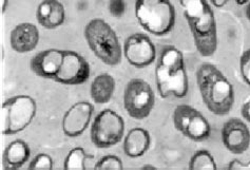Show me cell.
Listing matches in <instances>:
<instances>
[{
    "label": "cell",
    "mask_w": 250,
    "mask_h": 170,
    "mask_svg": "<svg viewBox=\"0 0 250 170\" xmlns=\"http://www.w3.org/2000/svg\"><path fill=\"white\" fill-rule=\"evenodd\" d=\"M29 169L51 170L53 169V160L49 154L39 153L30 162Z\"/></svg>",
    "instance_id": "obj_23"
},
{
    "label": "cell",
    "mask_w": 250,
    "mask_h": 170,
    "mask_svg": "<svg viewBox=\"0 0 250 170\" xmlns=\"http://www.w3.org/2000/svg\"><path fill=\"white\" fill-rule=\"evenodd\" d=\"M93 105L87 101L77 102L71 106L62 117V131L69 137H77L82 135L87 128L93 116Z\"/></svg>",
    "instance_id": "obj_12"
},
{
    "label": "cell",
    "mask_w": 250,
    "mask_h": 170,
    "mask_svg": "<svg viewBox=\"0 0 250 170\" xmlns=\"http://www.w3.org/2000/svg\"><path fill=\"white\" fill-rule=\"evenodd\" d=\"M94 156L88 154L83 147L71 149L63 163V168L68 170H84L85 161L93 159Z\"/></svg>",
    "instance_id": "obj_20"
},
{
    "label": "cell",
    "mask_w": 250,
    "mask_h": 170,
    "mask_svg": "<svg viewBox=\"0 0 250 170\" xmlns=\"http://www.w3.org/2000/svg\"><path fill=\"white\" fill-rule=\"evenodd\" d=\"M155 83L164 99H183L188 93L189 82L182 52L175 47L164 49L155 68Z\"/></svg>",
    "instance_id": "obj_3"
},
{
    "label": "cell",
    "mask_w": 250,
    "mask_h": 170,
    "mask_svg": "<svg viewBox=\"0 0 250 170\" xmlns=\"http://www.w3.org/2000/svg\"><path fill=\"white\" fill-rule=\"evenodd\" d=\"M31 148L23 140L11 142L3 151L2 162L6 169H18L30 160Z\"/></svg>",
    "instance_id": "obj_18"
},
{
    "label": "cell",
    "mask_w": 250,
    "mask_h": 170,
    "mask_svg": "<svg viewBox=\"0 0 250 170\" xmlns=\"http://www.w3.org/2000/svg\"><path fill=\"white\" fill-rule=\"evenodd\" d=\"M222 142L233 154H243L250 146V130L238 117H232L223 125Z\"/></svg>",
    "instance_id": "obj_13"
},
{
    "label": "cell",
    "mask_w": 250,
    "mask_h": 170,
    "mask_svg": "<svg viewBox=\"0 0 250 170\" xmlns=\"http://www.w3.org/2000/svg\"><path fill=\"white\" fill-rule=\"evenodd\" d=\"M134 13L141 27L155 36L169 34L175 25V9L170 0H136Z\"/></svg>",
    "instance_id": "obj_5"
},
{
    "label": "cell",
    "mask_w": 250,
    "mask_h": 170,
    "mask_svg": "<svg viewBox=\"0 0 250 170\" xmlns=\"http://www.w3.org/2000/svg\"><path fill=\"white\" fill-rule=\"evenodd\" d=\"M196 83L202 100L210 112L224 116L231 111L234 89L218 67L209 63L202 64L196 71Z\"/></svg>",
    "instance_id": "obj_2"
},
{
    "label": "cell",
    "mask_w": 250,
    "mask_h": 170,
    "mask_svg": "<svg viewBox=\"0 0 250 170\" xmlns=\"http://www.w3.org/2000/svg\"><path fill=\"white\" fill-rule=\"evenodd\" d=\"M191 32L195 48L203 57L218 50V29L214 13L207 0H179Z\"/></svg>",
    "instance_id": "obj_1"
},
{
    "label": "cell",
    "mask_w": 250,
    "mask_h": 170,
    "mask_svg": "<svg viewBox=\"0 0 250 170\" xmlns=\"http://www.w3.org/2000/svg\"><path fill=\"white\" fill-rule=\"evenodd\" d=\"M155 105V94L150 85L142 78H133L124 91V107L130 117L145 120L151 114Z\"/></svg>",
    "instance_id": "obj_8"
},
{
    "label": "cell",
    "mask_w": 250,
    "mask_h": 170,
    "mask_svg": "<svg viewBox=\"0 0 250 170\" xmlns=\"http://www.w3.org/2000/svg\"><path fill=\"white\" fill-rule=\"evenodd\" d=\"M189 168L192 170H215L216 163L208 150H197L189 161Z\"/></svg>",
    "instance_id": "obj_21"
},
{
    "label": "cell",
    "mask_w": 250,
    "mask_h": 170,
    "mask_svg": "<svg viewBox=\"0 0 250 170\" xmlns=\"http://www.w3.org/2000/svg\"><path fill=\"white\" fill-rule=\"evenodd\" d=\"M124 56L135 68L143 69L156 60V49L150 37L143 33L130 35L124 43Z\"/></svg>",
    "instance_id": "obj_11"
},
{
    "label": "cell",
    "mask_w": 250,
    "mask_h": 170,
    "mask_svg": "<svg viewBox=\"0 0 250 170\" xmlns=\"http://www.w3.org/2000/svg\"><path fill=\"white\" fill-rule=\"evenodd\" d=\"M240 71L242 78L250 87V49L243 52L240 57Z\"/></svg>",
    "instance_id": "obj_24"
},
{
    "label": "cell",
    "mask_w": 250,
    "mask_h": 170,
    "mask_svg": "<svg viewBox=\"0 0 250 170\" xmlns=\"http://www.w3.org/2000/svg\"><path fill=\"white\" fill-rule=\"evenodd\" d=\"M143 168H144V169H146V168H152V169H154L155 167L152 166V165H145V166H143Z\"/></svg>",
    "instance_id": "obj_31"
},
{
    "label": "cell",
    "mask_w": 250,
    "mask_h": 170,
    "mask_svg": "<svg viewBox=\"0 0 250 170\" xmlns=\"http://www.w3.org/2000/svg\"><path fill=\"white\" fill-rule=\"evenodd\" d=\"M211 3L215 6V8H223L224 5L226 3H228L229 1H231V0H210ZM234 1L238 3L239 5H243V4H246L250 0H234Z\"/></svg>",
    "instance_id": "obj_27"
},
{
    "label": "cell",
    "mask_w": 250,
    "mask_h": 170,
    "mask_svg": "<svg viewBox=\"0 0 250 170\" xmlns=\"http://www.w3.org/2000/svg\"><path fill=\"white\" fill-rule=\"evenodd\" d=\"M91 67L88 61L75 51H64L62 64L54 81L65 86H77L89 80Z\"/></svg>",
    "instance_id": "obj_10"
},
{
    "label": "cell",
    "mask_w": 250,
    "mask_h": 170,
    "mask_svg": "<svg viewBox=\"0 0 250 170\" xmlns=\"http://www.w3.org/2000/svg\"><path fill=\"white\" fill-rule=\"evenodd\" d=\"M37 104L29 95L10 97L1 106V133L14 135L23 131L34 120Z\"/></svg>",
    "instance_id": "obj_6"
},
{
    "label": "cell",
    "mask_w": 250,
    "mask_h": 170,
    "mask_svg": "<svg viewBox=\"0 0 250 170\" xmlns=\"http://www.w3.org/2000/svg\"><path fill=\"white\" fill-rule=\"evenodd\" d=\"M63 53V50L58 49L41 51L32 57L30 68L39 77L54 80L62 64Z\"/></svg>",
    "instance_id": "obj_14"
},
{
    "label": "cell",
    "mask_w": 250,
    "mask_h": 170,
    "mask_svg": "<svg viewBox=\"0 0 250 170\" xmlns=\"http://www.w3.org/2000/svg\"><path fill=\"white\" fill-rule=\"evenodd\" d=\"M151 144V136L146 129L136 127L131 129L125 136L123 149L124 152L131 159L141 158L146 153Z\"/></svg>",
    "instance_id": "obj_17"
},
{
    "label": "cell",
    "mask_w": 250,
    "mask_h": 170,
    "mask_svg": "<svg viewBox=\"0 0 250 170\" xmlns=\"http://www.w3.org/2000/svg\"><path fill=\"white\" fill-rule=\"evenodd\" d=\"M241 114L243 119L250 123V99H248L241 107Z\"/></svg>",
    "instance_id": "obj_28"
},
{
    "label": "cell",
    "mask_w": 250,
    "mask_h": 170,
    "mask_svg": "<svg viewBox=\"0 0 250 170\" xmlns=\"http://www.w3.org/2000/svg\"><path fill=\"white\" fill-rule=\"evenodd\" d=\"M124 134L125 121L112 109L102 110L91 125V141L101 149L115 146L124 139Z\"/></svg>",
    "instance_id": "obj_7"
},
{
    "label": "cell",
    "mask_w": 250,
    "mask_h": 170,
    "mask_svg": "<svg viewBox=\"0 0 250 170\" xmlns=\"http://www.w3.org/2000/svg\"><path fill=\"white\" fill-rule=\"evenodd\" d=\"M116 83L114 77L109 73L97 75L91 83L90 95L95 104L104 105L110 102L114 94Z\"/></svg>",
    "instance_id": "obj_19"
},
{
    "label": "cell",
    "mask_w": 250,
    "mask_h": 170,
    "mask_svg": "<svg viewBox=\"0 0 250 170\" xmlns=\"http://www.w3.org/2000/svg\"><path fill=\"white\" fill-rule=\"evenodd\" d=\"M245 15L246 18L248 19V21L250 22V1H248L246 3V8H245Z\"/></svg>",
    "instance_id": "obj_29"
},
{
    "label": "cell",
    "mask_w": 250,
    "mask_h": 170,
    "mask_svg": "<svg viewBox=\"0 0 250 170\" xmlns=\"http://www.w3.org/2000/svg\"><path fill=\"white\" fill-rule=\"evenodd\" d=\"M228 169H230V170H233V169L249 170L250 169V161L247 163H243L238 159H234L228 164Z\"/></svg>",
    "instance_id": "obj_26"
},
{
    "label": "cell",
    "mask_w": 250,
    "mask_h": 170,
    "mask_svg": "<svg viewBox=\"0 0 250 170\" xmlns=\"http://www.w3.org/2000/svg\"><path fill=\"white\" fill-rule=\"evenodd\" d=\"M108 10L113 17L122 18L126 12V2L125 0H109Z\"/></svg>",
    "instance_id": "obj_25"
},
{
    "label": "cell",
    "mask_w": 250,
    "mask_h": 170,
    "mask_svg": "<svg viewBox=\"0 0 250 170\" xmlns=\"http://www.w3.org/2000/svg\"><path fill=\"white\" fill-rule=\"evenodd\" d=\"M41 39L39 30L34 23L21 22L11 31V48L17 53H29L35 50Z\"/></svg>",
    "instance_id": "obj_15"
},
{
    "label": "cell",
    "mask_w": 250,
    "mask_h": 170,
    "mask_svg": "<svg viewBox=\"0 0 250 170\" xmlns=\"http://www.w3.org/2000/svg\"><path fill=\"white\" fill-rule=\"evenodd\" d=\"M124 168L122 160L117 155H104L103 158L96 162L94 169H117L121 170Z\"/></svg>",
    "instance_id": "obj_22"
},
{
    "label": "cell",
    "mask_w": 250,
    "mask_h": 170,
    "mask_svg": "<svg viewBox=\"0 0 250 170\" xmlns=\"http://www.w3.org/2000/svg\"><path fill=\"white\" fill-rule=\"evenodd\" d=\"M38 23L47 30H55L64 23V5L59 0H42L36 10Z\"/></svg>",
    "instance_id": "obj_16"
},
{
    "label": "cell",
    "mask_w": 250,
    "mask_h": 170,
    "mask_svg": "<svg viewBox=\"0 0 250 170\" xmlns=\"http://www.w3.org/2000/svg\"><path fill=\"white\" fill-rule=\"evenodd\" d=\"M6 4H8V0H2V5H1L2 13H4V11L6 10Z\"/></svg>",
    "instance_id": "obj_30"
},
{
    "label": "cell",
    "mask_w": 250,
    "mask_h": 170,
    "mask_svg": "<svg viewBox=\"0 0 250 170\" xmlns=\"http://www.w3.org/2000/svg\"><path fill=\"white\" fill-rule=\"evenodd\" d=\"M173 124L177 131L193 142L207 141L211 134L206 117L190 105H179L174 109Z\"/></svg>",
    "instance_id": "obj_9"
},
{
    "label": "cell",
    "mask_w": 250,
    "mask_h": 170,
    "mask_svg": "<svg viewBox=\"0 0 250 170\" xmlns=\"http://www.w3.org/2000/svg\"><path fill=\"white\" fill-rule=\"evenodd\" d=\"M83 35L89 49L107 66L114 67L123 60L124 49L116 32L102 18H94L84 27Z\"/></svg>",
    "instance_id": "obj_4"
}]
</instances>
